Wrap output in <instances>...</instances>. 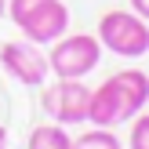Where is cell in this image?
I'll return each instance as SVG.
<instances>
[{
  "mask_svg": "<svg viewBox=\"0 0 149 149\" xmlns=\"http://www.w3.org/2000/svg\"><path fill=\"white\" fill-rule=\"evenodd\" d=\"M29 149H73V138L62 124H40L29 135Z\"/></svg>",
  "mask_w": 149,
  "mask_h": 149,
  "instance_id": "ba28073f",
  "label": "cell"
},
{
  "mask_svg": "<svg viewBox=\"0 0 149 149\" xmlns=\"http://www.w3.org/2000/svg\"><path fill=\"white\" fill-rule=\"evenodd\" d=\"M11 22L26 33V40L55 44L58 36H65V29H69V7H65L62 0H40V4L26 7L22 15H15Z\"/></svg>",
  "mask_w": 149,
  "mask_h": 149,
  "instance_id": "3957f363",
  "label": "cell"
},
{
  "mask_svg": "<svg viewBox=\"0 0 149 149\" xmlns=\"http://www.w3.org/2000/svg\"><path fill=\"white\" fill-rule=\"evenodd\" d=\"M0 65H4V73L11 80H18V84L26 87H40L44 80H47L51 65H47V55L40 51V44L33 40H11L0 47Z\"/></svg>",
  "mask_w": 149,
  "mask_h": 149,
  "instance_id": "5b68a950",
  "label": "cell"
},
{
  "mask_svg": "<svg viewBox=\"0 0 149 149\" xmlns=\"http://www.w3.org/2000/svg\"><path fill=\"white\" fill-rule=\"evenodd\" d=\"M0 149H4V146H0Z\"/></svg>",
  "mask_w": 149,
  "mask_h": 149,
  "instance_id": "5bb4252c",
  "label": "cell"
},
{
  "mask_svg": "<svg viewBox=\"0 0 149 149\" xmlns=\"http://www.w3.org/2000/svg\"><path fill=\"white\" fill-rule=\"evenodd\" d=\"M109 80H113V87H116L124 120H135V116L146 109V102H149V73H142V69H120Z\"/></svg>",
  "mask_w": 149,
  "mask_h": 149,
  "instance_id": "8992f818",
  "label": "cell"
},
{
  "mask_svg": "<svg viewBox=\"0 0 149 149\" xmlns=\"http://www.w3.org/2000/svg\"><path fill=\"white\" fill-rule=\"evenodd\" d=\"M73 149H120V138L109 127H95V131H87V135H80L77 142H73Z\"/></svg>",
  "mask_w": 149,
  "mask_h": 149,
  "instance_id": "9c48e42d",
  "label": "cell"
},
{
  "mask_svg": "<svg viewBox=\"0 0 149 149\" xmlns=\"http://www.w3.org/2000/svg\"><path fill=\"white\" fill-rule=\"evenodd\" d=\"M44 113L55 124L69 127V124L87 120V106H91V87H84V80H58L40 95Z\"/></svg>",
  "mask_w": 149,
  "mask_h": 149,
  "instance_id": "277c9868",
  "label": "cell"
},
{
  "mask_svg": "<svg viewBox=\"0 0 149 149\" xmlns=\"http://www.w3.org/2000/svg\"><path fill=\"white\" fill-rule=\"evenodd\" d=\"M98 40L120 58H142L149 51V22L135 11H109L98 22Z\"/></svg>",
  "mask_w": 149,
  "mask_h": 149,
  "instance_id": "6da1fadb",
  "label": "cell"
},
{
  "mask_svg": "<svg viewBox=\"0 0 149 149\" xmlns=\"http://www.w3.org/2000/svg\"><path fill=\"white\" fill-rule=\"evenodd\" d=\"M0 146H7V131H4V124H0Z\"/></svg>",
  "mask_w": 149,
  "mask_h": 149,
  "instance_id": "7c38bea8",
  "label": "cell"
},
{
  "mask_svg": "<svg viewBox=\"0 0 149 149\" xmlns=\"http://www.w3.org/2000/svg\"><path fill=\"white\" fill-rule=\"evenodd\" d=\"M131 11H135V15H142V18L149 22V0H131Z\"/></svg>",
  "mask_w": 149,
  "mask_h": 149,
  "instance_id": "8fae6325",
  "label": "cell"
},
{
  "mask_svg": "<svg viewBox=\"0 0 149 149\" xmlns=\"http://www.w3.org/2000/svg\"><path fill=\"white\" fill-rule=\"evenodd\" d=\"M131 149H149V113H138L131 127Z\"/></svg>",
  "mask_w": 149,
  "mask_h": 149,
  "instance_id": "30bf717a",
  "label": "cell"
},
{
  "mask_svg": "<svg viewBox=\"0 0 149 149\" xmlns=\"http://www.w3.org/2000/svg\"><path fill=\"white\" fill-rule=\"evenodd\" d=\"M4 15H7V0H0V18H4Z\"/></svg>",
  "mask_w": 149,
  "mask_h": 149,
  "instance_id": "4fadbf2b",
  "label": "cell"
},
{
  "mask_svg": "<svg viewBox=\"0 0 149 149\" xmlns=\"http://www.w3.org/2000/svg\"><path fill=\"white\" fill-rule=\"evenodd\" d=\"M98 62H102V40L87 36V33L58 36L51 55H47V65L58 80H84Z\"/></svg>",
  "mask_w": 149,
  "mask_h": 149,
  "instance_id": "7a4b0ae2",
  "label": "cell"
},
{
  "mask_svg": "<svg viewBox=\"0 0 149 149\" xmlns=\"http://www.w3.org/2000/svg\"><path fill=\"white\" fill-rule=\"evenodd\" d=\"M87 120H91L95 127H113V124H124V113H120V98H116V87H113V80H102V84L91 91Z\"/></svg>",
  "mask_w": 149,
  "mask_h": 149,
  "instance_id": "52a82bcc",
  "label": "cell"
}]
</instances>
